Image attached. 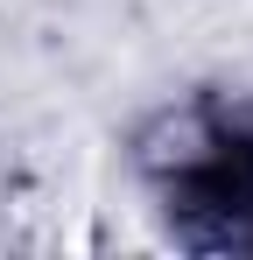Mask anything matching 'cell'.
<instances>
[{
	"mask_svg": "<svg viewBox=\"0 0 253 260\" xmlns=\"http://www.w3.org/2000/svg\"><path fill=\"white\" fill-rule=\"evenodd\" d=\"M183 218H211L197 225V239H239L253 246V134L246 127H211L169 183Z\"/></svg>",
	"mask_w": 253,
	"mask_h": 260,
	"instance_id": "obj_1",
	"label": "cell"
}]
</instances>
